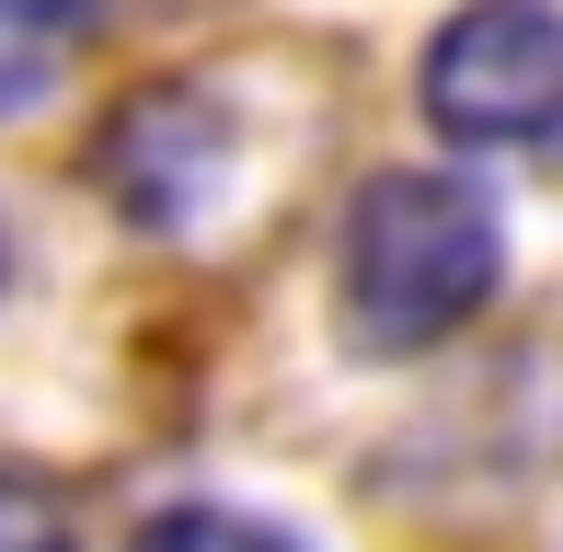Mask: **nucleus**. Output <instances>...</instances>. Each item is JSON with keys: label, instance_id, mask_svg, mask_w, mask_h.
<instances>
[{"label": "nucleus", "instance_id": "obj_1", "mask_svg": "<svg viewBox=\"0 0 563 552\" xmlns=\"http://www.w3.org/2000/svg\"><path fill=\"white\" fill-rule=\"evenodd\" d=\"M334 265H345V334L368 357H426L506 288V219L472 173H368Z\"/></svg>", "mask_w": 563, "mask_h": 552}, {"label": "nucleus", "instance_id": "obj_2", "mask_svg": "<svg viewBox=\"0 0 563 552\" xmlns=\"http://www.w3.org/2000/svg\"><path fill=\"white\" fill-rule=\"evenodd\" d=\"M426 115L460 150L563 139V12L552 0H460L426 35Z\"/></svg>", "mask_w": 563, "mask_h": 552}, {"label": "nucleus", "instance_id": "obj_3", "mask_svg": "<svg viewBox=\"0 0 563 552\" xmlns=\"http://www.w3.org/2000/svg\"><path fill=\"white\" fill-rule=\"evenodd\" d=\"M219 162H230V128L196 92H139V104L115 115V139H104V196L139 231H185L196 196L219 185Z\"/></svg>", "mask_w": 563, "mask_h": 552}, {"label": "nucleus", "instance_id": "obj_4", "mask_svg": "<svg viewBox=\"0 0 563 552\" xmlns=\"http://www.w3.org/2000/svg\"><path fill=\"white\" fill-rule=\"evenodd\" d=\"M92 46V0H0V128L35 115Z\"/></svg>", "mask_w": 563, "mask_h": 552}, {"label": "nucleus", "instance_id": "obj_5", "mask_svg": "<svg viewBox=\"0 0 563 552\" xmlns=\"http://www.w3.org/2000/svg\"><path fill=\"white\" fill-rule=\"evenodd\" d=\"M0 552H81V507H69L58 472L12 461L0 449Z\"/></svg>", "mask_w": 563, "mask_h": 552}, {"label": "nucleus", "instance_id": "obj_6", "mask_svg": "<svg viewBox=\"0 0 563 552\" xmlns=\"http://www.w3.org/2000/svg\"><path fill=\"white\" fill-rule=\"evenodd\" d=\"M126 552H311V541L253 518V507H162V518H139Z\"/></svg>", "mask_w": 563, "mask_h": 552}]
</instances>
